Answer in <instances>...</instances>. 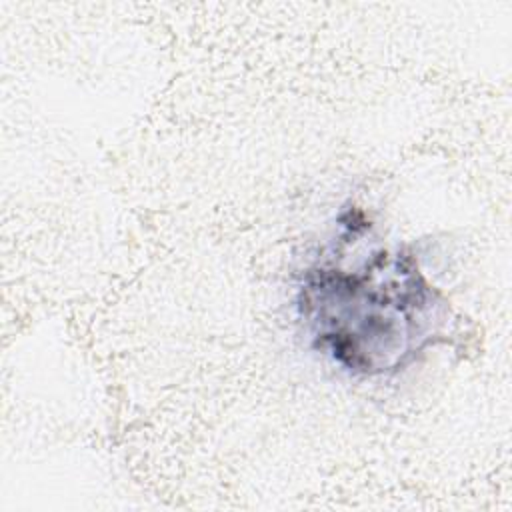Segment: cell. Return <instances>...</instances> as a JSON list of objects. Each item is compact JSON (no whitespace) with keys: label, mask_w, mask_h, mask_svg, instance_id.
Instances as JSON below:
<instances>
[{"label":"cell","mask_w":512,"mask_h":512,"mask_svg":"<svg viewBox=\"0 0 512 512\" xmlns=\"http://www.w3.org/2000/svg\"><path fill=\"white\" fill-rule=\"evenodd\" d=\"M296 312L312 346L352 376H392L444 340L450 306L404 244L308 264Z\"/></svg>","instance_id":"6da1fadb"}]
</instances>
